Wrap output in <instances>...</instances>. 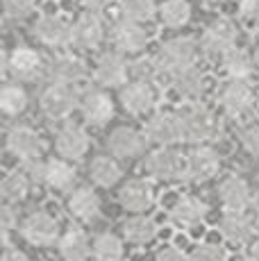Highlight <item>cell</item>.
Returning a JSON list of instances; mask_svg holds the SVG:
<instances>
[{
	"label": "cell",
	"instance_id": "cell-25",
	"mask_svg": "<svg viewBox=\"0 0 259 261\" xmlns=\"http://www.w3.org/2000/svg\"><path fill=\"white\" fill-rule=\"evenodd\" d=\"M218 232L232 243H246L255 232V225L248 220L243 212H227L218 220Z\"/></svg>",
	"mask_w": 259,
	"mask_h": 261
},
{
	"label": "cell",
	"instance_id": "cell-20",
	"mask_svg": "<svg viewBox=\"0 0 259 261\" xmlns=\"http://www.w3.org/2000/svg\"><path fill=\"white\" fill-rule=\"evenodd\" d=\"M218 198H221L223 207L227 212H246L248 204H250V187L246 184L243 177H237V175H230L221 182L218 187Z\"/></svg>",
	"mask_w": 259,
	"mask_h": 261
},
{
	"label": "cell",
	"instance_id": "cell-33",
	"mask_svg": "<svg viewBox=\"0 0 259 261\" xmlns=\"http://www.w3.org/2000/svg\"><path fill=\"white\" fill-rule=\"evenodd\" d=\"M0 109L7 116H18L28 109V93L18 82H9L0 91Z\"/></svg>",
	"mask_w": 259,
	"mask_h": 261
},
{
	"label": "cell",
	"instance_id": "cell-16",
	"mask_svg": "<svg viewBox=\"0 0 259 261\" xmlns=\"http://www.w3.org/2000/svg\"><path fill=\"white\" fill-rule=\"evenodd\" d=\"M89 134L84 132L77 125H66L57 132V139H55V148H57L59 157L68 159V162H77L84 154L89 152Z\"/></svg>",
	"mask_w": 259,
	"mask_h": 261
},
{
	"label": "cell",
	"instance_id": "cell-7",
	"mask_svg": "<svg viewBox=\"0 0 259 261\" xmlns=\"http://www.w3.org/2000/svg\"><path fill=\"white\" fill-rule=\"evenodd\" d=\"M109 39H112L114 48L123 55H139L146 50L150 43V32L146 25L139 21H130V18H121L112 25L109 30Z\"/></svg>",
	"mask_w": 259,
	"mask_h": 261
},
{
	"label": "cell",
	"instance_id": "cell-37",
	"mask_svg": "<svg viewBox=\"0 0 259 261\" xmlns=\"http://www.w3.org/2000/svg\"><path fill=\"white\" fill-rule=\"evenodd\" d=\"M37 3L39 0H3L5 16L12 18V21H23V18H28L34 14Z\"/></svg>",
	"mask_w": 259,
	"mask_h": 261
},
{
	"label": "cell",
	"instance_id": "cell-44",
	"mask_svg": "<svg viewBox=\"0 0 259 261\" xmlns=\"http://www.w3.org/2000/svg\"><path fill=\"white\" fill-rule=\"evenodd\" d=\"M155 261H191V257H187L182 250H177V248H173V245H168V248L159 250Z\"/></svg>",
	"mask_w": 259,
	"mask_h": 261
},
{
	"label": "cell",
	"instance_id": "cell-4",
	"mask_svg": "<svg viewBox=\"0 0 259 261\" xmlns=\"http://www.w3.org/2000/svg\"><path fill=\"white\" fill-rule=\"evenodd\" d=\"M80 105H82V93L75 82H50L41 93V109L50 118L71 116Z\"/></svg>",
	"mask_w": 259,
	"mask_h": 261
},
{
	"label": "cell",
	"instance_id": "cell-47",
	"mask_svg": "<svg viewBox=\"0 0 259 261\" xmlns=\"http://www.w3.org/2000/svg\"><path fill=\"white\" fill-rule=\"evenodd\" d=\"M225 0H202V5L205 7H218V5H223Z\"/></svg>",
	"mask_w": 259,
	"mask_h": 261
},
{
	"label": "cell",
	"instance_id": "cell-34",
	"mask_svg": "<svg viewBox=\"0 0 259 261\" xmlns=\"http://www.w3.org/2000/svg\"><path fill=\"white\" fill-rule=\"evenodd\" d=\"M118 12L121 18H130V21L148 23L159 14L155 0H118Z\"/></svg>",
	"mask_w": 259,
	"mask_h": 261
},
{
	"label": "cell",
	"instance_id": "cell-1",
	"mask_svg": "<svg viewBox=\"0 0 259 261\" xmlns=\"http://www.w3.org/2000/svg\"><path fill=\"white\" fill-rule=\"evenodd\" d=\"M198 50H200V43H198L193 37L168 39V41L164 43V46L157 50V55H155L159 73L173 77L175 73L184 71V68L196 66Z\"/></svg>",
	"mask_w": 259,
	"mask_h": 261
},
{
	"label": "cell",
	"instance_id": "cell-2",
	"mask_svg": "<svg viewBox=\"0 0 259 261\" xmlns=\"http://www.w3.org/2000/svg\"><path fill=\"white\" fill-rule=\"evenodd\" d=\"M143 170L159 182H180L189 177V157L171 145H159L143 162Z\"/></svg>",
	"mask_w": 259,
	"mask_h": 261
},
{
	"label": "cell",
	"instance_id": "cell-23",
	"mask_svg": "<svg viewBox=\"0 0 259 261\" xmlns=\"http://www.w3.org/2000/svg\"><path fill=\"white\" fill-rule=\"evenodd\" d=\"M48 75L50 82H75L80 84L87 77V66L82 59L73 57V55H59L48 66Z\"/></svg>",
	"mask_w": 259,
	"mask_h": 261
},
{
	"label": "cell",
	"instance_id": "cell-24",
	"mask_svg": "<svg viewBox=\"0 0 259 261\" xmlns=\"http://www.w3.org/2000/svg\"><path fill=\"white\" fill-rule=\"evenodd\" d=\"M118 200H121L123 209L141 214L152 204V189L146 179H132V182H127L125 187L121 189Z\"/></svg>",
	"mask_w": 259,
	"mask_h": 261
},
{
	"label": "cell",
	"instance_id": "cell-12",
	"mask_svg": "<svg viewBox=\"0 0 259 261\" xmlns=\"http://www.w3.org/2000/svg\"><path fill=\"white\" fill-rule=\"evenodd\" d=\"M155 102H157V93L148 80H134V82H127L121 89V105L127 114H134V116L148 114L152 112Z\"/></svg>",
	"mask_w": 259,
	"mask_h": 261
},
{
	"label": "cell",
	"instance_id": "cell-10",
	"mask_svg": "<svg viewBox=\"0 0 259 261\" xmlns=\"http://www.w3.org/2000/svg\"><path fill=\"white\" fill-rule=\"evenodd\" d=\"M105 23L98 12H84L73 21V46L82 50H93L105 41Z\"/></svg>",
	"mask_w": 259,
	"mask_h": 261
},
{
	"label": "cell",
	"instance_id": "cell-45",
	"mask_svg": "<svg viewBox=\"0 0 259 261\" xmlns=\"http://www.w3.org/2000/svg\"><path fill=\"white\" fill-rule=\"evenodd\" d=\"M112 3L114 0H82L84 9H89V12H98V14H100L102 9H107Z\"/></svg>",
	"mask_w": 259,
	"mask_h": 261
},
{
	"label": "cell",
	"instance_id": "cell-18",
	"mask_svg": "<svg viewBox=\"0 0 259 261\" xmlns=\"http://www.w3.org/2000/svg\"><path fill=\"white\" fill-rule=\"evenodd\" d=\"M80 109H82V116L89 125L102 127V125H107L114 116V100L109 98V93L98 89V91H89L82 95Z\"/></svg>",
	"mask_w": 259,
	"mask_h": 261
},
{
	"label": "cell",
	"instance_id": "cell-30",
	"mask_svg": "<svg viewBox=\"0 0 259 261\" xmlns=\"http://www.w3.org/2000/svg\"><path fill=\"white\" fill-rule=\"evenodd\" d=\"M121 166L116 164V159L112 157H96L91 164H89V177L98 184V187H114V184L121 179Z\"/></svg>",
	"mask_w": 259,
	"mask_h": 261
},
{
	"label": "cell",
	"instance_id": "cell-13",
	"mask_svg": "<svg viewBox=\"0 0 259 261\" xmlns=\"http://www.w3.org/2000/svg\"><path fill=\"white\" fill-rule=\"evenodd\" d=\"M143 134H146L148 143L155 145H173L182 141L180 114H157L146 123Z\"/></svg>",
	"mask_w": 259,
	"mask_h": 261
},
{
	"label": "cell",
	"instance_id": "cell-8",
	"mask_svg": "<svg viewBox=\"0 0 259 261\" xmlns=\"http://www.w3.org/2000/svg\"><path fill=\"white\" fill-rule=\"evenodd\" d=\"M239 30L230 18H216L205 28L200 39V48L212 57H223L225 53H230L232 48H237Z\"/></svg>",
	"mask_w": 259,
	"mask_h": 261
},
{
	"label": "cell",
	"instance_id": "cell-26",
	"mask_svg": "<svg viewBox=\"0 0 259 261\" xmlns=\"http://www.w3.org/2000/svg\"><path fill=\"white\" fill-rule=\"evenodd\" d=\"M207 204L200 202L198 198H182L171 207V218L175 220L180 227H196L205 220Z\"/></svg>",
	"mask_w": 259,
	"mask_h": 261
},
{
	"label": "cell",
	"instance_id": "cell-46",
	"mask_svg": "<svg viewBox=\"0 0 259 261\" xmlns=\"http://www.w3.org/2000/svg\"><path fill=\"white\" fill-rule=\"evenodd\" d=\"M0 261H30V259L21 252V250H14V248H9L7 245V250H5V254H3V259Z\"/></svg>",
	"mask_w": 259,
	"mask_h": 261
},
{
	"label": "cell",
	"instance_id": "cell-28",
	"mask_svg": "<svg viewBox=\"0 0 259 261\" xmlns=\"http://www.w3.org/2000/svg\"><path fill=\"white\" fill-rule=\"evenodd\" d=\"M221 59H223V71L234 80H248L257 68L252 55H248L246 50H241V48H232L230 53H225Z\"/></svg>",
	"mask_w": 259,
	"mask_h": 261
},
{
	"label": "cell",
	"instance_id": "cell-22",
	"mask_svg": "<svg viewBox=\"0 0 259 261\" xmlns=\"http://www.w3.org/2000/svg\"><path fill=\"white\" fill-rule=\"evenodd\" d=\"M68 212L77 220H82V223H91V220H96L100 216V198L91 189L80 187L68 198Z\"/></svg>",
	"mask_w": 259,
	"mask_h": 261
},
{
	"label": "cell",
	"instance_id": "cell-32",
	"mask_svg": "<svg viewBox=\"0 0 259 261\" xmlns=\"http://www.w3.org/2000/svg\"><path fill=\"white\" fill-rule=\"evenodd\" d=\"M75 182V168L68 159H50L46 162V182L50 189H68Z\"/></svg>",
	"mask_w": 259,
	"mask_h": 261
},
{
	"label": "cell",
	"instance_id": "cell-9",
	"mask_svg": "<svg viewBox=\"0 0 259 261\" xmlns=\"http://www.w3.org/2000/svg\"><path fill=\"white\" fill-rule=\"evenodd\" d=\"M132 73L130 64L125 62L123 53H105L98 57L96 68H93V80L102 89H116L127 84V75Z\"/></svg>",
	"mask_w": 259,
	"mask_h": 261
},
{
	"label": "cell",
	"instance_id": "cell-27",
	"mask_svg": "<svg viewBox=\"0 0 259 261\" xmlns=\"http://www.w3.org/2000/svg\"><path fill=\"white\" fill-rule=\"evenodd\" d=\"M123 237H125L130 243H150L152 239L157 237V223L150 218V216H132L123 223Z\"/></svg>",
	"mask_w": 259,
	"mask_h": 261
},
{
	"label": "cell",
	"instance_id": "cell-35",
	"mask_svg": "<svg viewBox=\"0 0 259 261\" xmlns=\"http://www.w3.org/2000/svg\"><path fill=\"white\" fill-rule=\"evenodd\" d=\"M30 191V177L25 170H14V173L5 175L3 184H0V195L7 202H18L28 195Z\"/></svg>",
	"mask_w": 259,
	"mask_h": 261
},
{
	"label": "cell",
	"instance_id": "cell-11",
	"mask_svg": "<svg viewBox=\"0 0 259 261\" xmlns=\"http://www.w3.org/2000/svg\"><path fill=\"white\" fill-rule=\"evenodd\" d=\"M218 102L230 116H241L255 102V93H252L250 84L246 80H234L230 77L218 91Z\"/></svg>",
	"mask_w": 259,
	"mask_h": 261
},
{
	"label": "cell",
	"instance_id": "cell-43",
	"mask_svg": "<svg viewBox=\"0 0 259 261\" xmlns=\"http://www.w3.org/2000/svg\"><path fill=\"white\" fill-rule=\"evenodd\" d=\"M241 143L250 154L259 157V125H250L241 132Z\"/></svg>",
	"mask_w": 259,
	"mask_h": 261
},
{
	"label": "cell",
	"instance_id": "cell-38",
	"mask_svg": "<svg viewBox=\"0 0 259 261\" xmlns=\"http://www.w3.org/2000/svg\"><path fill=\"white\" fill-rule=\"evenodd\" d=\"M132 73L137 75V80H148L150 82L152 77H157L159 73V66H157V59L155 57H146V59H139V62H134L132 66Z\"/></svg>",
	"mask_w": 259,
	"mask_h": 261
},
{
	"label": "cell",
	"instance_id": "cell-49",
	"mask_svg": "<svg viewBox=\"0 0 259 261\" xmlns=\"http://www.w3.org/2000/svg\"><path fill=\"white\" fill-rule=\"evenodd\" d=\"M255 234L259 237V216H257V220H255Z\"/></svg>",
	"mask_w": 259,
	"mask_h": 261
},
{
	"label": "cell",
	"instance_id": "cell-17",
	"mask_svg": "<svg viewBox=\"0 0 259 261\" xmlns=\"http://www.w3.org/2000/svg\"><path fill=\"white\" fill-rule=\"evenodd\" d=\"M7 150L18 157L21 162H28V159L41 157L43 152V139L39 137L34 129L30 127H12L7 134Z\"/></svg>",
	"mask_w": 259,
	"mask_h": 261
},
{
	"label": "cell",
	"instance_id": "cell-5",
	"mask_svg": "<svg viewBox=\"0 0 259 261\" xmlns=\"http://www.w3.org/2000/svg\"><path fill=\"white\" fill-rule=\"evenodd\" d=\"M32 34L39 43L48 48L73 46V23L62 14H43L32 25Z\"/></svg>",
	"mask_w": 259,
	"mask_h": 261
},
{
	"label": "cell",
	"instance_id": "cell-19",
	"mask_svg": "<svg viewBox=\"0 0 259 261\" xmlns=\"http://www.w3.org/2000/svg\"><path fill=\"white\" fill-rule=\"evenodd\" d=\"M189 157V177L198 179V182H205V179L214 177L221 168V157L214 148L200 143L187 154Z\"/></svg>",
	"mask_w": 259,
	"mask_h": 261
},
{
	"label": "cell",
	"instance_id": "cell-36",
	"mask_svg": "<svg viewBox=\"0 0 259 261\" xmlns=\"http://www.w3.org/2000/svg\"><path fill=\"white\" fill-rule=\"evenodd\" d=\"M93 254L98 261H121L123 259V241L116 234H98L93 241Z\"/></svg>",
	"mask_w": 259,
	"mask_h": 261
},
{
	"label": "cell",
	"instance_id": "cell-31",
	"mask_svg": "<svg viewBox=\"0 0 259 261\" xmlns=\"http://www.w3.org/2000/svg\"><path fill=\"white\" fill-rule=\"evenodd\" d=\"M159 21L171 30L184 28L191 21V5H189V0H166L159 7Z\"/></svg>",
	"mask_w": 259,
	"mask_h": 261
},
{
	"label": "cell",
	"instance_id": "cell-41",
	"mask_svg": "<svg viewBox=\"0 0 259 261\" xmlns=\"http://www.w3.org/2000/svg\"><path fill=\"white\" fill-rule=\"evenodd\" d=\"M23 170L28 173V177L32 182H46V162H41L39 157L23 162Z\"/></svg>",
	"mask_w": 259,
	"mask_h": 261
},
{
	"label": "cell",
	"instance_id": "cell-6",
	"mask_svg": "<svg viewBox=\"0 0 259 261\" xmlns=\"http://www.w3.org/2000/svg\"><path fill=\"white\" fill-rule=\"evenodd\" d=\"M3 71L16 82H30L43 71V57L30 46H16L12 53L3 55Z\"/></svg>",
	"mask_w": 259,
	"mask_h": 261
},
{
	"label": "cell",
	"instance_id": "cell-40",
	"mask_svg": "<svg viewBox=\"0 0 259 261\" xmlns=\"http://www.w3.org/2000/svg\"><path fill=\"white\" fill-rule=\"evenodd\" d=\"M18 225V218L16 214H14L12 207H3L0 209V229H3V241L5 245L9 243V234H12V229Z\"/></svg>",
	"mask_w": 259,
	"mask_h": 261
},
{
	"label": "cell",
	"instance_id": "cell-15",
	"mask_svg": "<svg viewBox=\"0 0 259 261\" xmlns=\"http://www.w3.org/2000/svg\"><path fill=\"white\" fill-rule=\"evenodd\" d=\"M146 134L137 132L134 127H116L107 139V148L118 159H134L146 148Z\"/></svg>",
	"mask_w": 259,
	"mask_h": 261
},
{
	"label": "cell",
	"instance_id": "cell-42",
	"mask_svg": "<svg viewBox=\"0 0 259 261\" xmlns=\"http://www.w3.org/2000/svg\"><path fill=\"white\" fill-rule=\"evenodd\" d=\"M239 16L248 23H259V0H239Z\"/></svg>",
	"mask_w": 259,
	"mask_h": 261
},
{
	"label": "cell",
	"instance_id": "cell-3",
	"mask_svg": "<svg viewBox=\"0 0 259 261\" xmlns=\"http://www.w3.org/2000/svg\"><path fill=\"white\" fill-rule=\"evenodd\" d=\"M182 141L187 143H207L218 134V120L202 105H189L180 112Z\"/></svg>",
	"mask_w": 259,
	"mask_h": 261
},
{
	"label": "cell",
	"instance_id": "cell-29",
	"mask_svg": "<svg viewBox=\"0 0 259 261\" xmlns=\"http://www.w3.org/2000/svg\"><path fill=\"white\" fill-rule=\"evenodd\" d=\"M59 252L66 261H87L91 252V243H89L87 234L80 229H68L59 241Z\"/></svg>",
	"mask_w": 259,
	"mask_h": 261
},
{
	"label": "cell",
	"instance_id": "cell-21",
	"mask_svg": "<svg viewBox=\"0 0 259 261\" xmlns=\"http://www.w3.org/2000/svg\"><path fill=\"white\" fill-rule=\"evenodd\" d=\"M171 80H173V89L187 102H198L207 91V77L196 66H189L184 71L175 73Z\"/></svg>",
	"mask_w": 259,
	"mask_h": 261
},
{
	"label": "cell",
	"instance_id": "cell-50",
	"mask_svg": "<svg viewBox=\"0 0 259 261\" xmlns=\"http://www.w3.org/2000/svg\"><path fill=\"white\" fill-rule=\"evenodd\" d=\"M239 261H259V259H255V257H243V259H239Z\"/></svg>",
	"mask_w": 259,
	"mask_h": 261
},
{
	"label": "cell",
	"instance_id": "cell-39",
	"mask_svg": "<svg viewBox=\"0 0 259 261\" xmlns=\"http://www.w3.org/2000/svg\"><path fill=\"white\" fill-rule=\"evenodd\" d=\"M191 261H225V252L218 245L205 243L191 254Z\"/></svg>",
	"mask_w": 259,
	"mask_h": 261
},
{
	"label": "cell",
	"instance_id": "cell-14",
	"mask_svg": "<svg viewBox=\"0 0 259 261\" xmlns=\"http://www.w3.org/2000/svg\"><path fill=\"white\" fill-rule=\"evenodd\" d=\"M21 234H23V239L32 245H50V243H55V239H57V234H59V225L50 214L34 212L23 220Z\"/></svg>",
	"mask_w": 259,
	"mask_h": 261
},
{
	"label": "cell",
	"instance_id": "cell-48",
	"mask_svg": "<svg viewBox=\"0 0 259 261\" xmlns=\"http://www.w3.org/2000/svg\"><path fill=\"white\" fill-rule=\"evenodd\" d=\"M252 59H255V66H257V71H259V41L255 43V50H252Z\"/></svg>",
	"mask_w": 259,
	"mask_h": 261
}]
</instances>
